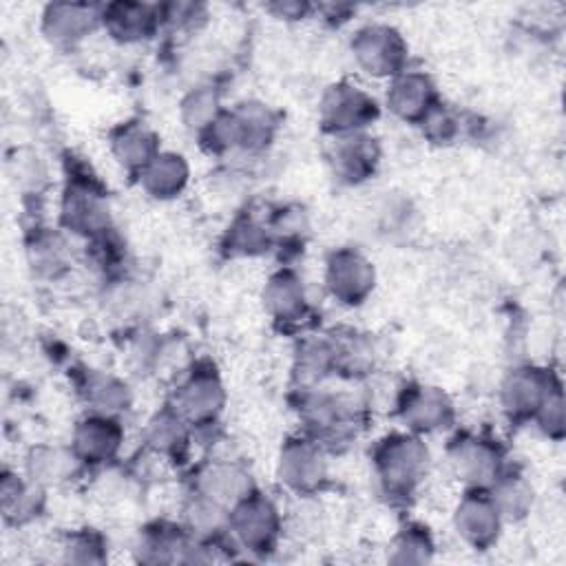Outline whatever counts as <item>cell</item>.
<instances>
[{
  "mask_svg": "<svg viewBox=\"0 0 566 566\" xmlns=\"http://www.w3.org/2000/svg\"><path fill=\"white\" fill-rule=\"evenodd\" d=\"M374 464L387 493L407 495L427 469V449L413 436L394 433L378 442Z\"/></svg>",
  "mask_w": 566,
  "mask_h": 566,
  "instance_id": "1",
  "label": "cell"
},
{
  "mask_svg": "<svg viewBox=\"0 0 566 566\" xmlns=\"http://www.w3.org/2000/svg\"><path fill=\"white\" fill-rule=\"evenodd\" d=\"M228 526L248 551L265 553L272 551L279 537L281 520L276 506L268 497L250 493L230 509Z\"/></svg>",
  "mask_w": 566,
  "mask_h": 566,
  "instance_id": "2",
  "label": "cell"
},
{
  "mask_svg": "<svg viewBox=\"0 0 566 566\" xmlns=\"http://www.w3.org/2000/svg\"><path fill=\"white\" fill-rule=\"evenodd\" d=\"M352 51L358 64L369 75L396 77L398 73H402L407 46L400 33L394 31L391 27L376 24V27L360 29L352 42Z\"/></svg>",
  "mask_w": 566,
  "mask_h": 566,
  "instance_id": "3",
  "label": "cell"
},
{
  "mask_svg": "<svg viewBox=\"0 0 566 566\" xmlns=\"http://www.w3.org/2000/svg\"><path fill=\"white\" fill-rule=\"evenodd\" d=\"M376 102L352 84H334L327 88L321 102V117L327 130L338 135L358 133L376 117Z\"/></svg>",
  "mask_w": 566,
  "mask_h": 566,
  "instance_id": "4",
  "label": "cell"
},
{
  "mask_svg": "<svg viewBox=\"0 0 566 566\" xmlns=\"http://www.w3.org/2000/svg\"><path fill=\"white\" fill-rule=\"evenodd\" d=\"M327 287L345 305H358L374 290L371 263L354 250H338L327 261Z\"/></svg>",
  "mask_w": 566,
  "mask_h": 566,
  "instance_id": "5",
  "label": "cell"
},
{
  "mask_svg": "<svg viewBox=\"0 0 566 566\" xmlns=\"http://www.w3.org/2000/svg\"><path fill=\"white\" fill-rule=\"evenodd\" d=\"M223 389L217 374L210 367L197 369L179 387L177 413L190 424H210L221 411Z\"/></svg>",
  "mask_w": 566,
  "mask_h": 566,
  "instance_id": "6",
  "label": "cell"
},
{
  "mask_svg": "<svg viewBox=\"0 0 566 566\" xmlns=\"http://www.w3.org/2000/svg\"><path fill=\"white\" fill-rule=\"evenodd\" d=\"M455 473L473 486L493 484L500 478V451L491 440L462 436L449 449Z\"/></svg>",
  "mask_w": 566,
  "mask_h": 566,
  "instance_id": "7",
  "label": "cell"
},
{
  "mask_svg": "<svg viewBox=\"0 0 566 566\" xmlns=\"http://www.w3.org/2000/svg\"><path fill=\"white\" fill-rule=\"evenodd\" d=\"M279 475L281 482H285L290 489L298 493H310L318 489L321 482L325 480V460L318 447L303 438L287 440L285 447L281 449Z\"/></svg>",
  "mask_w": 566,
  "mask_h": 566,
  "instance_id": "8",
  "label": "cell"
},
{
  "mask_svg": "<svg viewBox=\"0 0 566 566\" xmlns=\"http://www.w3.org/2000/svg\"><path fill=\"white\" fill-rule=\"evenodd\" d=\"M62 219L73 232L97 234L108 228V206L86 181H73L62 201Z\"/></svg>",
  "mask_w": 566,
  "mask_h": 566,
  "instance_id": "9",
  "label": "cell"
},
{
  "mask_svg": "<svg viewBox=\"0 0 566 566\" xmlns=\"http://www.w3.org/2000/svg\"><path fill=\"white\" fill-rule=\"evenodd\" d=\"M122 444V427L108 416H88L73 431V453L80 462L99 464L111 460Z\"/></svg>",
  "mask_w": 566,
  "mask_h": 566,
  "instance_id": "10",
  "label": "cell"
},
{
  "mask_svg": "<svg viewBox=\"0 0 566 566\" xmlns=\"http://www.w3.org/2000/svg\"><path fill=\"white\" fill-rule=\"evenodd\" d=\"M500 520H502V515H500L493 497H489L480 491L469 493L458 504V511H455L458 533L475 548H484L497 537Z\"/></svg>",
  "mask_w": 566,
  "mask_h": 566,
  "instance_id": "11",
  "label": "cell"
},
{
  "mask_svg": "<svg viewBox=\"0 0 566 566\" xmlns=\"http://www.w3.org/2000/svg\"><path fill=\"white\" fill-rule=\"evenodd\" d=\"M387 104L398 117L422 122L438 106L436 88L427 75L402 71L387 93Z\"/></svg>",
  "mask_w": 566,
  "mask_h": 566,
  "instance_id": "12",
  "label": "cell"
},
{
  "mask_svg": "<svg viewBox=\"0 0 566 566\" xmlns=\"http://www.w3.org/2000/svg\"><path fill=\"white\" fill-rule=\"evenodd\" d=\"M402 420L416 431H436L447 427L453 416L449 398L436 387L409 389L400 405Z\"/></svg>",
  "mask_w": 566,
  "mask_h": 566,
  "instance_id": "13",
  "label": "cell"
},
{
  "mask_svg": "<svg viewBox=\"0 0 566 566\" xmlns=\"http://www.w3.org/2000/svg\"><path fill=\"white\" fill-rule=\"evenodd\" d=\"M197 489L199 495L208 497L221 509H232L252 493V482L250 475L234 464H210L199 473Z\"/></svg>",
  "mask_w": 566,
  "mask_h": 566,
  "instance_id": "14",
  "label": "cell"
},
{
  "mask_svg": "<svg viewBox=\"0 0 566 566\" xmlns=\"http://www.w3.org/2000/svg\"><path fill=\"white\" fill-rule=\"evenodd\" d=\"M332 161H334V172H338L340 179L354 184V181L367 179V175L374 172V166L378 161V148L374 139L360 133L340 135V139L336 142Z\"/></svg>",
  "mask_w": 566,
  "mask_h": 566,
  "instance_id": "15",
  "label": "cell"
},
{
  "mask_svg": "<svg viewBox=\"0 0 566 566\" xmlns=\"http://www.w3.org/2000/svg\"><path fill=\"white\" fill-rule=\"evenodd\" d=\"M97 20L102 18L86 4H49L44 13V33L57 44H73L91 33Z\"/></svg>",
  "mask_w": 566,
  "mask_h": 566,
  "instance_id": "16",
  "label": "cell"
},
{
  "mask_svg": "<svg viewBox=\"0 0 566 566\" xmlns=\"http://www.w3.org/2000/svg\"><path fill=\"white\" fill-rule=\"evenodd\" d=\"M113 153L126 170L142 175V170L159 155L157 137L139 122L122 124L113 133Z\"/></svg>",
  "mask_w": 566,
  "mask_h": 566,
  "instance_id": "17",
  "label": "cell"
},
{
  "mask_svg": "<svg viewBox=\"0 0 566 566\" xmlns=\"http://www.w3.org/2000/svg\"><path fill=\"white\" fill-rule=\"evenodd\" d=\"M263 301L270 314L283 323L298 321L307 312L303 281L292 272L274 274L263 290Z\"/></svg>",
  "mask_w": 566,
  "mask_h": 566,
  "instance_id": "18",
  "label": "cell"
},
{
  "mask_svg": "<svg viewBox=\"0 0 566 566\" xmlns=\"http://www.w3.org/2000/svg\"><path fill=\"white\" fill-rule=\"evenodd\" d=\"M548 396V380L539 376L535 369H517L504 382V405L515 416L539 413Z\"/></svg>",
  "mask_w": 566,
  "mask_h": 566,
  "instance_id": "19",
  "label": "cell"
},
{
  "mask_svg": "<svg viewBox=\"0 0 566 566\" xmlns=\"http://www.w3.org/2000/svg\"><path fill=\"white\" fill-rule=\"evenodd\" d=\"M144 188L157 197L168 199L184 190L188 181V164L181 155L175 153H159L139 175Z\"/></svg>",
  "mask_w": 566,
  "mask_h": 566,
  "instance_id": "20",
  "label": "cell"
},
{
  "mask_svg": "<svg viewBox=\"0 0 566 566\" xmlns=\"http://www.w3.org/2000/svg\"><path fill=\"white\" fill-rule=\"evenodd\" d=\"M102 20L117 38L137 40L150 31L155 15L144 4H111L104 9Z\"/></svg>",
  "mask_w": 566,
  "mask_h": 566,
  "instance_id": "21",
  "label": "cell"
},
{
  "mask_svg": "<svg viewBox=\"0 0 566 566\" xmlns=\"http://www.w3.org/2000/svg\"><path fill=\"white\" fill-rule=\"evenodd\" d=\"M73 460H77L73 451H71V455H64L57 449L40 447V449L31 451V455L27 460V471H29V478L33 484L60 482L62 478H66L71 473Z\"/></svg>",
  "mask_w": 566,
  "mask_h": 566,
  "instance_id": "22",
  "label": "cell"
},
{
  "mask_svg": "<svg viewBox=\"0 0 566 566\" xmlns=\"http://www.w3.org/2000/svg\"><path fill=\"white\" fill-rule=\"evenodd\" d=\"M35 484L27 486L20 475L15 473H4L2 478V513L7 520L22 522L35 511Z\"/></svg>",
  "mask_w": 566,
  "mask_h": 566,
  "instance_id": "23",
  "label": "cell"
},
{
  "mask_svg": "<svg viewBox=\"0 0 566 566\" xmlns=\"http://www.w3.org/2000/svg\"><path fill=\"white\" fill-rule=\"evenodd\" d=\"M186 440V420L177 411H164L150 422V442L157 451L179 453Z\"/></svg>",
  "mask_w": 566,
  "mask_h": 566,
  "instance_id": "24",
  "label": "cell"
},
{
  "mask_svg": "<svg viewBox=\"0 0 566 566\" xmlns=\"http://www.w3.org/2000/svg\"><path fill=\"white\" fill-rule=\"evenodd\" d=\"M431 551H433V544L427 535V528L409 526L396 537L391 562H398V564L427 562L431 557Z\"/></svg>",
  "mask_w": 566,
  "mask_h": 566,
  "instance_id": "25",
  "label": "cell"
},
{
  "mask_svg": "<svg viewBox=\"0 0 566 566\" xmlns=\"http://www.w3.org/2000/svg\"><path fill=\"white\" fill-rule=\"evenodd\" d=\"M219 117V102L214 91L199 88L184 99V122L188 128L203 133Z\"/></svg>",
  "mask_w": 566,
  "mask_h": 566,
  "instance_id": "26",
  "label": "cell"
},
{
  "mask_svg": "<svg viewBox=\"0 0 566 566\" xmlns=\"http://www.w3.org/2000/svg\"><path fill=\"white\" fill-rule=\"evenodd\" d=\"M268 243H270V237L265 234V230L261 226H256L252 219H243V221H237L232 226V232H230V248L234 252H245V254H252V252H261L263 248L268 250Z\"/></svg>",
  "mask_w": 566,
  "mask_h": 566,
  "instance_id": "27",
  "label": "cell"
},
{
  "mask_svg": "<svg viewBox=\"0 0 566 566\" xmlns=\"http://www.w3.org/2000/svg\"><path fill=\"white\" fill-rule=\"evenodd\" d=\"M91 400L102 411L119 409L126 405V387L113 378H99L97 382H91Z\"/></svg>",
  "mask_w": 566,
  "mask_h": 566,
  "instance_id": "28",
  "label": "cell"
}]
</instances>
